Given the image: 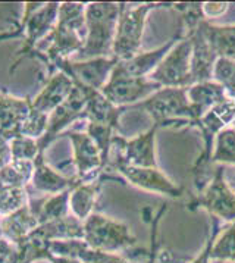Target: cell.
I'll return each mask as SVG.
<instances>
[{
	"label": "cell",
	"mask_w": 235,
	"mask_h": 263,
	"mask_svg": "<svg viewBox=\"0 0 235 263\" xmlns=\"http://www.w3.org/2000/svg\"><path fill=\"white\" fill-rule=\"evenodd\" d=\"M213 81L222 85L226 96L235 103V59L218 58L213 68Z\"/></svg>",
	"instance_id": "31"
},
{
	"label": "cell",
	"mask_w": 235,
	"mask_h": 263,
	"mask_svg": "<svg viewBox=\"0 0 235 263\" xmlns=\"http://www.w3.org/2000/svg\"><path fill=\"white\" fill-rule=\"evenodd\" d=\"M161 88L162 85L151 81L149 77H129L113 69L109 81L100 91L112 105L131 109Z\"/></svg>",
	"instance_id": "10"
},
{
	"label": "cell",
	"mask_w": 235,
	"mask_h": 263,
	"mask_svg": "<svg viewBox=\"0 0 235 263\" xmlns=\"http://www.w3.org/2000/svg\"><path fill=\"white\" fill-rule=\"evenodd\" d=\"M50 252L54 256H69L76 257L83 263H131L124 256L116 253H105L93 250L84 240H62L52 241Z\"/></svg>",
	"instance_id": "21"
},
{
	"label": "cell",
	"mask_w": 235,
	"mask_h": 263,
	"mask_svg": "<svg viewBox=\"0 0 235 263\" xmlns=\"http://www.w3.org/2000/svg\"><path fill=\"white\" fill-rule=\"evenodd\" d=\"M9 263H15V257H13V259H12V260Z\"/></svg>",
	"instance_id": "39"
},
{
	"label": "cell",
	"mask_w": 235,
	"mask_h": 263,
	"mask_svg": "<svg viewBox=\"0 0 235 263\" xmlns=\"http://www.w3.org/2000/svg\"><path fill=\"white\" fill-rule=\"evenodd\" d=\"M12 160V150L11 141L0 136V169L9 165Z\"/></svg>",
	"instance_id": "36"
},
{
	"label": "cell",
	"mask_w": 235,
	"mask_h": 263,
	"mask_svg": "<svg viewBox=\"0 0 235 263\" xmlns=\"http://www.w3.org/2000/svg\"><path fill=\"white\" fill-rule=\"evenodd\" d=\"M159 8H173V3H144L137 8H128L125 3L118 21L112 56L118 61H128L140 53L147 15Z\"/></svg>",
	"instance_id": "5"
},
{
	"label": "cell",
	"mask_w": 235,
	"mask_h": 263,
	"mask_svg": "<svg viewBox=\"0 0 235 263\" xmlns=\"http://www.w3.org/2000/svg\"><path fill=\"white\" fill-rule=\"evenodd\" d=\"M31 109L30 99H18L0 93V136L9 141L19 137L21 125Z\"/></svg>",
	"instance_id": "17"
},
{
	"label": "cell",
	"mask_w": 235,
	"mask_h": 263,
	"mask_svg": "<svg viewBox=\"0 0 235 263\" xmlns=\"http://www.w3.org/2000/svg\"><path fill=\"white\" fill-rule=\"evenodd\" d=\"M37 227L38 221L32 215L30 204L0 218V235L15 244H19Z\"/></svg>",
	"instance_id": "23"
},
{
	"label": "cell",
	"mask_w": 235,
	"mask_h": 263,
	"mask_svg": "<svg viewBox=\"0 0 235 263\" xmlns=\"http://www.w3.org/2000/svg\"><path fill=\"white\" fill-rule=\"evenodd\" d=\"M191 53V40L187 35H182L181 40L162 59L149 78L162 87H190L192 85Z\"/></svg>",
	"instance_id": "9"
},
{
	"label": "cell",
	"mask_w": 235,
	"mask_h": 263,
	"mask_svg": "<svg viewBox=\"0 0 235 263\" xmlns=\"http://www.w3.org/2000/svg\"><path fill=\"white\" fill-rule=\"evenodd\" d=\"M168 211L166 204H162V208L158 212V215L151 219V230H150V252L147 253V262L146 263H158V250H159V241H158V228L162 216Z\"/></svg>",
	"instance_id": "34"
},
{
	"label": "cell",
	"mask_w": 235,
	"mask_h": 263,
	"mask_svg": "<svg viewBox=\"0 0 235 263\" xmlns=\"http://www.w3.org/2000/svg\"><path fill=\"white\" fill-rule=\"evenodd\" d=\"M74 88V81L68 75L62 71H56L47 80V84L44 85L42 93L31 100L32 109L50 115L54 109H57L71 96Z\"/></svg>",
	"instance_id": "19"
},
{
	"label": "cell",
	"mask_w": 235,
	"mask_h": 263,
	"mask_svg": "<svg viewBox=\"0 0 235 263\" xmlns=\"http://www.w3.org/2000/svg\"><path fill=\"white\" fill-rule=\"evenodd\" d=\"M199 25L218 58L235 59V25H214L206 18Z\"/></svg>",
	"instance_id": "26"
},
{
	"label": "cell",
	"mask_w": 235,
	"mask_h": 263,
	"mask_svg": "<svg viewBox=\"0 0 235 263\" xmlns=\"http://www.w3.org/2000/svg\"><path fill=\"white\" fill-rule=\"evenodd\" d=\"M106 172H118L131 185L146 191L165 194L172 199H178L184 194V190L169 179L159 168H140L131 166L119 160H110Z\"/></svg>",
	"instance_id": "13"
},
{
	"label": "cell",
	"mask_w": 235,
	"mask_h": 263,
	"mask_svg": "<svg viewBox=\"0 0 235 263\" xmlns=\"http://www.w3.org/2000/svg\"><path fill=\"white\" fill-rule=\"evenodd\" d=\"M185 35L191 40V74L192 84L203 83L213 80V68L218 61V56L213 52L210 43L207 42L206 35L202 31L200 25L195 24L194 27L184 28Z\"/></svg>",
	"instance_id": "16"
},
{
	"label": "cell",
	"mask_w": 235,
	"mask_h": 263,
	"mask_svg": "<svg viewBox=\"0 0 235 263\" xmlns=\"http://www.w3.org/2000/svg\"><path fill=\"white\" fill-rule=\"evenodd\" d=\"M187 97H188V102L191 105L197 121L204 114H207L212 107L231 100L225 93L222 85H219L213 80L190 85L187 88Z\"/></svg>",
	"instance_id": "22"
},
{
	"label": "cell",
	"mask_w": 235,
	"mask_h": 263,
	"mask_svg": "<svg viewBox=\"0 0 235 263\" xmlns=\"http://www.w3.org/2000/svg\"><path fill=\"white\" fill-rule=\"evenodd\" d=\"M125 3L96 2L86 5V43L72 61L112 58L121 12Z\"/></svg>",
	"instance_id": "2"
},
{
	"label": "cell",
	"mask_w": 235,
	"mask_h": 263,
	"mask_svg": "<svg viewBox=\"0 0 235 263\" xmlns=\"http://www.w3.org/2000/svg\"><path fill=\"white\" fill-rule=\"evenodd\" d=\"M235 122V103L232 100H228L225 103L214 106L207 114H204L197 122L194 128H197L202 133L203 138V150L195 159L192 165L191 172L194 177V185L199 191L212 178V175L207 172V168L212 165V155H213L214 140L216 136L228 126H232Z\"/></svg>",
	"instance_id": "4"
},
{
	"label": "cell",
	"mask_w": 235,
	"mask_h": 263,
	"mask_svg": "<svg viewBox=\"0 0 235 263\" xmlns=\"http://www.w3.org/2000/svg\"><path fill=\"white\" fill-rule=\"evenodd\" d=\"M119 62L116 58H96L88 61H72L61 59L50 66V75L56 71H62L74 83L84 84L94 90H102L109 81L112 71Z\"/></svg>",
	"instance_id": "11"
},
{
	"label": "cell",
	"mask_w": 235,
	"mask_h": 263,
	"mask_svg": "<svg viewBox=\"0 0 235 263\" xmlns=\"http://www.w3.org/2000/svg\"><path fill=\"white\" fill-rule=\"evenodd\" d=\"M105 181L106 179L103 178V174H102V177L96 181L78 184L75 189H72L71 197H69V212L72 216L84 222L87 218H90L94 213L93 209L96 204L97 196Z\"/></svg>",
	"instance_id": "24"
},
{
	"label": "cell",
	"mask_w": 235,
	"mask_h": 263,
	"mask_svg": "<svg viewBox=\"0 0 235 263\" xmlns=\"http://www.w3.org/2000/svg\"><path fill=\"white\" fill-rule=\"evenodd\" d=\"M80 182L74 177H65L64 174L56 172L53 168H50L46 160L44 155L40 153L34 160V174H32L31 182L28 187H32L38 193H43L46 196H53L64 193L66 190L75 189Z\"/></svg>",
	"instance_id": "20"
},
{
	"label": "cell",
	"mask_w": 235,
	"mask_h": 263,
	"mask_svg": "<svg viewBox=\"0 0 235 263\" xmlns=\"http://www.w3.org/2000/svg\"><path fill=\"white\" fill-rule=\"evenodd\" d=\"M86 96L75 85L74 91L71 93V96L49 115L47 129H46L43 137L37 140L40 153H44V150L49 147L59 136H62L65 129L72 122L78 121V119H84L86 118Z\"/></svg>",
	"instance_id": "15"
},
{
	"label": "cell",
	"mask_w": 235,
	"mask_h": 263,
	"mask_svg": "<svg viewBox=\"0 0 235 263\" xmlns=\"http://www.w3.org/2000/svg\"><path fill=\"white\" fill-rule=\"evenodd\" d=\"M210 260L235 262V221L216 237L210 250Z\"/></svg>",
	"instance_id": "29"
},
{
	"label": "cell",
	"mask_w": 235,
	"mask_h": 263,
	"mask_svg": "<svg viewBox=\"0 0 235 263\" xmlns=\"http://www.w3.org/2000/svg\"><path fill=\"white\" fill-rule=\"evenodd\" d=\"M30 204L28 189L0 187V218Z\"/></svg>",
	"instance_id": "30"
},
{
	"label": "cell",
	"mask_w": 235,
	"mask_h": 263,
	"mask_svg": "<svg viewBox=\"0 0 235 263\" xmlns=\"http://www.w3.org/2000/svg\"><path fill=\"white\" fill-rule=\"evenodd\" d=\"M12 159L13 160H35V158L40 155L37 140L30 137H19L11 140Z\"/></svg>",
	"instance_id": "33"
},
{
	"label": "cell",
	"mask_w": 235,
	"mask_h": 263,
	"mask_svg": "<svg viewBox=\"0 0 235 263\" xmlns=\"http://www.w3.org/2000/svg\"><path fill=\"white\" fill-rule=\"evenodd\" d=\"M84 223V241L99 252L119 253L135 246L137 237L127 223L115 221L100 213H93Z\"/></svg>",
	"instance_id": "6"
},
{
	"label": "cell",
	"mask_w": 235,
	"mask_h": 263,
	"mask_svg": "<svg viewBox=\"0 0 235 263\" xmlns=\"http://www.w3.org/2000/svg\"><path fill=\"white\" fill-rule=\"evenodd\" d=\"M184 35V31H180L178 34H175L171 40L162 44L161 47L153 49L149 52L139 53L137 56H134L132 59L128 61H121L116 63L115 69L118 72L124 75H129V77H149L161 63V61L168 54V52L171 50L172 47L180 42Z\"/></svg>",
	"instance_id": "18"
},
{
	"label": "cell",
	"mask_w": 235,
	"mask_h": 263,
	"mask_svg": "<svg viewBox=\"0 0 235 263\" xmlns=\"http://www.w3.org/2000/svg\"><path fill=\"white\" fill-rule=\"evenodd\" d=\"M12 37H21V32L18 30L12 32H0V40H5V39H12Z\"/></svg>",
	"instance_id": "38"
},
{
	"label": "cell",
	"mask_w": 235,
	"mask_h": 263,
	"mask_svg": "<svg viewBox=\"0 0 235 263\" xmlns=\"http://www.w3.org/2000/svg\"><path fill=\"white\" fill-rule=\"evenodd\" d=\"M59 6L61 3H27L25 5L24 20L16 27L22 32L25 42L16 53L18 59L12 66L11 72L25 56H30L34 52L35 43L44 37H49V34L53 31L54 25L57 22Z\"/></svg>",
	"instance_id": "8"
},
{
	"label": "cell",
	"mask_w": 235,
	"mask_h": 263,
	"mask_svg": "<svg viewBox=\"0 0 235 263\" xmlns=\"http://www.w3.org/2000/svg\"><path fill=\"white\" fill-rule=\"evenodd\" d=\"M86 5L84 3H61L57 12V22L53 31L49 34V47L46 53L34 52L30 58L42 59L47 68L56 61L71 59L76 54L86 43Z\"/></svg>",
	"instance_id": "1"
},
{
	"label": "cell",
	"mask_w": 235,
	"mask_h": 263,
	"mask_svg": "<svg viewBox=\"0 0 235 263\" xmlns=\"http://www.w3.org/2000/svg\"><path fill=\"white\" fill-rule=\"evenodd\" d=\"M212 165H235V128L228 126L222 129L214 140Z\"/></svg>",
	"instance_id": "28"
},
{
	"label": "cell",
	"mask_w": 235,
	"mask_h": 263,
	"mask_svg": "<svg viewBox=\"0 0 235 263\" xmlns=\"http://www.w3.org/2000/svg\"><path fill=\"white\" fill-rule=\"evenodd\" d=\"M34 174V160H12L0 169V187L28 189Z\"/></svg>",
	"instance_id": "27"
},
{
	"label": "cell",
	"mask_w": 235,
	"mask_h": 263,
	"mask_svg": "<svg viewBox=\"0 0 235 263\" xmlns=\"http://www.w3.org/2000/svg\"><path fill=\"white\" fill-rule=\"evenodd\" d=\"M229 3H212V2H206L203 3V13L204 18L209 21L210 18H218L221 15H224L228 11Z\"/></svg>",
	"instance_id": "35"
},
{
	"label": "cell",
	"mask_w": 235,
	"mask_h": 263,
	"mask_svg": "<svg viewBox=\"0 0 235 263\" xmlns=\"http://www.w3.org/2000/svg\"><path fill=\"white\" fill-rule=\"evenodd\" d=\"M47 121H49V115L42 114L35 109H31L30 115L27 116V119L21 125V136L40 140L47 129Z\"/></svg>",
	"instance_id": "32"
},
{
	"label": "cell",
	"mask_w": 235,
	"mask_h": 263,
	"mask_svg": "<svg viewBox=\"0 0 235 263\" xmlns=\"http://www.w3.org/2000/svg\"><path fill=\"white\" fill-rule=\"evenodd\" d=\"M68 137L74 147L72 163L75 166V178L80 184L91 182L102 177L105 172L102 152L97 147L94 140L87 134L86 131H66L62 134Z\"/></svg>",
	"instance_id": "14"
},
{
	"label": "cell",
	"mask_w": 235,
	"mask_h": 263,
	"mask_svg": "<svg viewBox=\"0 0 235 263\" xmlns=\"http://www.w3.org/2000/svg\"><path fill=\"white\" fill-rule=\"evenodd\" d=\"M158 129V126L151 125L146 133L139 134L134 138H125L116 134L112 144V152H115V155L110 160H119L140 168H159L156 159Z\"/></svg>",
	"instance_id": "12"
},
{
	"label": "cell",
	"mask_w": 235,
	"mask_h": 263,
	"mask_svg": "<svg viewBox=\"0 0 235 263\" xmlns=\"http://www.w3.org/2000/svg\"><path fill=\"white\" fill-rule=\"evenodd\" d=\"M52 263H83L80 259L76 257H69V256H52L50 259Z\"/></svg>",
	"instance_id": "37"
},
{
	"label": "cell",
	"mask_w": 235,
	"mask_h": 263,
	"mask_svg": "<svg viewBox=\"0 0 235 263\" xmlns=\"http://www.w3.org/2000/svg\"><path fill=\"white\" fill-rule=\"evenodd\" d=\"M71 190H66L64 193L53 194V196H44L43 199L30 201L32 215L37 218L38 225H43L47 222L57 221L65 216L71 215L69 212V197Z\"/></svg>",
	"instance_id": "25"
},
{
	"label": "cell",
	"mask_w": 235,
	"mask_h": 263,
	"mask_svg": "<svg viewBox=\"0 0 235 263\" xmlns=\"http://www.w3.org/2000/svg\"><path fill=\"white\" fill-rule=\"evenodd\" d=\"M187 88L162 87L149 99L131 109H140L151 118L158 128H181L194 126L197 118L187 97Z\"/></svg>",
	"instance_id": "3"
},
{
	"label": "cell",
	"mask_w": 235,
	"mask_h": 263,
	"mask_svg": "<svg viewBox=\"0 0 235 263\" xmlns=\"http://www.w3.org/2000/svg\"><path fill=\"white\" fill-rule=\"evenodd\" d=\"M187 206L191 211L203 209L218 221H235V191L225 179L224 165L216 168L209 182Z\"/></svg>",
	"instance_id": "7"
}]
</instances>
